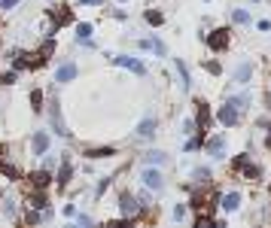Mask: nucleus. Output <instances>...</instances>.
Instances as JSON below:
<instances>
[{
    "mask_svg": "<svg viewBox=\"0 0 271 228\" xmlns=\"http://www.w3.org/2000/svg\"><path fill=\"white\" fill-rule=\"evenodd\" d=\"M119 210H122V216H128V219H131V216H137V213H140V204H137V198H134V195H128V192H125V195L119 198Z\"/></svg>",
    "mask_w": 271,
    "mask_h": 228,
    "instance_id": "f03ea898",
    "label": "nucleus"
},
{
    "mask_svg": "<svg viewBox=\"0 0 271 228\" xmlns=\"http://www.w3.org/2000/svg\"><path fill=\"white\" fill-rule=\"evenodd\" d=\"M152 134H156V119L146 116V119L137 125V137H152Z\"/></svg>",
    "mask_w": 271,
    "mask_h": 228,
    "instance_id": "9b49d317",
    "label": "nucleus"
},
{
    "mask_svg": "<svg viewBox=\"0 0 271 228\" xmlns=\"http://www.w3.org/2000/svg\"><path fill=\"white\" fill-rule=\"evenodd\" d=\"M76 36H80V40H89V36H92V24H89V22L76 24Z\"/></svg>",
    "mask_w": 271,
    "mask_h": 228,
    "instance_id": "aec40b11",
    "label": "nucleus"
},
{
    "mask_svg": "<svg viewBox=\"0 0 271 228\" xmlns=\"http://www.w3.org/2000/svg\"><path fill=\"white\" fill-rule=\"evenodd\" d=\"M235 22H238V24H247V22H250V16H247L244 10H235Z\"/></svg>",
    "mask_w": 271,
    "mask_h": 228,
    "instance_id": "5701e85b",
    "label": "nucleus"
},
{
    "mask_svg": "<svg viewBox=\"0 0 271 228\" xmlns=\"http://www.w3.org/2000/svg\"><path fill=\"white\" fill-rule=\"evenodd\" d=\"M146 22H149V24H162V22H165V16H162V12H156V10H149V12H146Z\"/></svg>",
    "mask_w": 271,
    "mask_h": 228,
    "instance_id": "412c9836",
    "label": "nucleus"
},
{
    "mask_svg": "<svg viewBox=\"0 0 271 228\" xmlns=\"http://www.w3.org/2000/svg\"><path fill=\"white\" fill-rule=\"evenodd\" d=\"M177 73H180V86H183V88H189L192 82H189V70H186V64H183V61H177Z\"/></svg>",
    "mask_w": 271,
    "mask_h": 228,
    "instance_id": "f3484780",
    "label": "nucleus"
},
{
    "mask_svg": "<svg viewBox=\"0 0 271 228\" xmlns=\"http://www.w3.org/2000/svg\"><path fill=\"white\" fill-rule=\"evenodd\" d=\"M238 204H241V192H225V195L219 198V207H222L225 213H231V210H238Z\"/></svg>",
    "mask_w": 271,
    "mask_h": 228,
    "instance_id": "6e6552de",
    "label": "nucleus"
},
{
    "mask_svg": "<svg viewBox=\"0 0 271 228\" xmlns=\"http://www.w3.org/2000/svg\"><path fill=\"white\" fill-rule=\"evenodd\" d=\"M207 46H210L213 52H222V49L228 46V30H225V28H219V30H213V34L207 36Z\"/></svg>",
    "mask_w": 271,
    "mask_h": 228,
    "instance_id": "f257e3e1",
    "label": "nucleus"
},
{
    "mask_svg": "<svg viewBox=\"0 0 271 228\" xmlns=\"http://www.w3.org/2000/svg\"><path fill=\"white\" fill-rule=\"evenodd\" d=\"M0 82H4V86H13V82H16V73H13V70L4 73V76H0Z\"/></svg>",
    "mask_w": 271,
    "mask_h": 228,
    "instance_id": "b1692460",
    "label": "nucleus"
},
{
    "mask_svg": "<svg viewBox=\"0 0 271 228\" xmlns=\"http://www.w3.org/2000/svg\"><path fill=\"white\" fill-rule=\"evenodd\" d=\"M216 119H219L222 125H235V122H238V110H235V106H231V104L225 100V104L219 106V112H216Z\"/></svg>",
    "mask_w": 271,
    "mask_h": 228,
    "instance_id": "0eeeda50",
    "label": "nucleus"
},
{
    "mask_svg": "<svg viewBox=\"0 0 271 228\" xmlns=\"http://www.w3.org/2000/svg\"><path fill=\"white\" fill-rule=\"evenodd\" d=\"M116 64H119V67H128V70H134L137 76H143V73H146V67H143L137 58H128V55H119V58H116Z\"/></svg>",
    "mask_w": 271,
    "mask_h": 228,
    "instance_id": "1a4fd4ad",
    "label": "nucleus"
},
{
    "mask_svg": "<svg viewBox=\"0 0 271 228\" xmlns=\"http://www.w3.org/2000/svg\"><path fill=\"white\" fill-rule=\"evenodd\" d=\"M183 216H186V207H183V204H177V207H174V219H177V222H180V219H183Z\"/></svg>",
    "mask_w": 271,
    "mask_h": 228,
    "instance_id": "393cba45",
    "label": "nucleus"
},
{
    "mask_svg": "<svg viewBox=\"0 0 271 228\" xmlns=\"http://www.w3.org/2000/svg\"><path fill=\"white\" fill-rule=\"evenodd\" d=\"M140 46H143V49H152L156 55H165V43H162V40H143Z\"/></svg>",
    "mask_w": 271,
    "mask_h": 228,
    "instance_id": "2eb2a0df",
    "label": "nucleus"
},
{
    "mask_svg": "<svg viewBox=\"0 0 271 228\" xmlns=\"http://www.w3.org/2000/svg\"><path fill=\"white\" fill-rule=\"evenodd\" d=\"M222 149H225V137L222 134H216V137L207 140V152H210V156H222Z\"/></svg>",
    "mask_w": 271,
    "mask_h": 228,
    "instance_id": "f8f14e48",
    "label": "nucleus"
},
{
    "mask_svg": "<svg viewBox=\"0 0 271 228\" xmlns=\"http://www.w3.org/2000/svg\"><path fill=\"white\" fill-rule=\"evenodd\" d=\"M31 186H34V188H46V186H49V174H46V170L31 174Z\"/></svg>",
    "mask_w": 271,
    "mask_h": 228,
    "instance_id": "ddd939ff",
    "label": "nucleus"
},
{
    "mask_svg": "<svg viewBox=\"0 0 271 228\" xmlns=\"http://www.w3.org/2000/svg\"><path fill=\"white\" fill-rule=\"evenodd\" d=\"M40 100H43V92H34L31 94V110H40Z\"/></svg>",
    "mask_w": 271,
    "mask_h": 228,
    "instance_id": "4be33fe9",
    "label": "nucleus"
},
{
    "mask_svg": "<svg viewBox=\"0 0 271 228\" xmlns=\"http://www.w3.org/2000/svg\"><path fill=\"white\" fill-rule=\"evenodd\" d=\"M49 119H52V125H55V134L58 137H67L70 131H67V125H64V119H61V110H58V100L52 104V110H49Z\"/></svg>",
    "mask_w": 271,
    "mask_h": 228,
    "instance_id": "423d86ee",
    "label": "nucleus"
},
{
    "mask_svg": "<svg viewBox=\"0 0 271 228\" xmlns=\"http://www.w3.org/2000/svg\"><path fill=\"white\" fill-rule=\"evenodd\" d=\"M140 180L152 188V192H162V186H165V180H162V174L159 170H152V168H146L143 174H140Z\"/></svg>",
    "mask_w": 271,
    "mask_h": 228,
    "instance_id": "7ed1b4c3",
    "label": "nucleus"
},
{
    "mask_svg": "<svg viewBox=\"0 0 271 228\" xmlns=\"http://www.w3.org/2000/svg\"><path fill=\"white\" fill-rule=\"evenodd\" d=\"M76 73H80V70H76V64H73V61H64V64L55 70V82H70V80H76Z\"/></svg>",
    "mask_w": 271,
    "mask_h": 228,
    "instance_id": "20e7f679",
    "label": "nucleus"
},
{
    "mask_svg": "<svg viewBox=\"0 0 271 228\" xmlns=\"http://www.w3.org/2000/svg\"><path fill=\"white\" fill-rule=\"evenodd\" d=\"M31 149H34V156H46V149H49V134L46 131H37L31 137Z\"/></svg>",
    "mask_w": 271,
    "mask_h": 228,
    "instance_id": "39448f33",
    "label": "nucleus"
},
{
    "mask_svg": "<svg viewBox=\"0 0 271 228\" xmlns=\"http://www.w3.org/2000/svg\"><path fill=\"white\" fill-rule=\"evenodd\" d=\"M67 182H70V162H64L58 170V186H67Z\"/></svg>",
    "mask_w": 271,
    "mask_h": 228,
    "instance_id": "a211bd4d",
    "label": "nucleus"
},
{
    "mask_svg": "<svg viewBox=\"0 0 271 228\" xmlns=\"http://www.w3.org/2000/svg\"><path fill=\"white\" fill-rule=\"evenodd\" d=\"M143 162H146V164H162V162H165V152H146Z\"/></svg>",
    "mask_w": 271,
    "mask_h": 228,
    "instance_id": "6ab92c4d",
    "label": "nucleus"
},
{
    "mask_svg": "<svg viewBox=\"0 0 271 228\" xmlns=\"http://www.w3.org/2000/svg\"><path fill=\"white\" fill-rule=\"evenodd\" d=\"M183 131H186V134H192V131H195V122L186 119V122H183Z\"/></svg>",
    "mask_w": 271,
    "mask_h": 228,
    "instance_id": "bb28decb",
    "label": "nucleus"
},
{
    "mask_svg": "<svg viewBox=\"0 0 271 228\" xmlns=\"http://www.w3.org/2000/svg\"><path fill=\"white\" fill-rule=\"evenodd\" d=\"M207 122H210V112H207V104H198V125H201V131L207 128Z\"/></svg>",
    "mask_w": 271,
    "mask_h": 228,
    "instance_id": "dca6fc26",
    "label": "nucleus"
},
{
    "mask_svg": "<svg viewBox=\"0 0 271 228\" xmlns=\"http://www.w3.org/2000/svg\"><path fill=\"white\" fill-rule=\"evenodd\" d=\"M265 143H268V146H271V128H268V137H265Z\"/></svg>",
    "mask_w": 271,
    "mask_h": 228,
    "instance_id": "c85d7f7f",
    "label": "nucleus"
},
{
    "mask_svg": "<svg viewBox=\"0 0 271 228\" xmlns=\"http://www.w3.org/2000/svg\"><path fill=\"white\" fill-rule=\"evenodd\" d=\"M250 76H253V67H250L247 61L235 67V82H238V86H244V82H250Z\"/></svg>",
    "mask_w": 271,
    "mask_h": 228,
    "instance_id": "9d476101",
    "label": "nucleus"
},
{
    "mask_svg": "<svg viewBox=\"0 0 271 228\" xmlns=\"http://www.w3.org/2000/svg\"><path fill=\"white\" fill-rule=\"evenodd\" d=\"M13 6H19V0H0V10H13Z\"/></svg>",
    "mask_w": 271,
    "mask_h": 228,
    "instance_id": "a878e982",
    "label": "nucleus"
},
{
    "mask_svg": "<svg viewBox=\"0 0 271 228\" xmlns=\"http://www.w3.org/2000/svg\"><path fill=\"white\" fill-rule=\"evenodd\" d=\"M80 4H89V6H104V0H80Z\"/></svg>",
    "mask_w": 271,
    "mask_h": 228,
    "instance_id": "cd10ccee",
    "label": "nucleus"
},
{
    "mask_svg": "<svg viewBox=\"0 0 271 228\" xmlns=\"http://www.w3.org/2000/svg\"><path fill=\"white\" fill-rule=\"evenodd\" d=\"M113 152H116L113 146H104V149H89V152H86V156H89V158H110V156H113Z\"/></svg>",
    "mask_w": 271,
    "mask_h": 228,
    "instance_id": "4468645a",
    "label": "nucleus"
}]
</instances>
